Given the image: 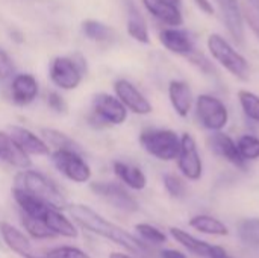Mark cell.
<instances>
[{
	"mask_svg": "<svg viewBox=\"0 0 259 258\" xmlns=\"http://www.w3.org/2000/svg\"><path fill=\"white\" fill-rule=\"evenodd\" d=\"M159 41L161 44L171 53L188 56L196 50L194 47V38L191 32L187 29L179 27H165L159 32Z\"/></svg>",
	"mask_w": 259,
	"mask_h": 258,
	"instance_id": "5bb4252c",
	"label": "cell"
},
{
	"mask_svg": "<svg viewBox=\"0 0 259 258\" xmlns=\"http://www.w3.org/2000/svg\"><path fill=\"white\" fill-rule=\"evenodd\" d=\"M161 258H188L184 252L176 251V249H162Z\"/></svg>",
	"mask_w": 259,
	"mask_h": 258,
	"instance_id": "60d3db41",
	"label": "cell"
},
{
	"mask_svg": "<svg viewBox=\"0 0 259 258\" xmlns=\"http://www.w3.org/2000/svg\"><path fill=\"white\" fill-rule=\"evenodd\" d=\"M12 73H14L12 59L9 58V55L3 49H0V81L8 79Z\"/></svg>",
	"mask_w": 259,
	"mask_h": 258,
	"instance_id": "74e56055",
	"label": "cell"
},
{
	"mask_svg": "<svg viewBox=\"0 0 259 258\" xmlns=\"http://www.w3.org/2000/svg\"><path fill=\"white\" fill-rule=\"evenodd\" d=\"M211 258H234V257H231L222 246H217L215 245V249L212 251V255H211Z\"/></svg>",
	"mask_w": 259,
	"mask_h": 258,
	"instance_id": "b9f144b4",
	"label": "cell"
},
{
	"mask_svg": "<svg viewBox=\"0 0 259 258\" xmlns=\"http://www.w3.org/2000/svg\"><path fill=\"white\" fill-rule=\"evenodd\" d=\"M178 167L190 181H199L203 175V163L194 137L188 132L181 137V149L178 154Z\"/></svg>",
	"mask_w": 259,
	"mask_h": 258,
	"instance_id": "9c48e42d",
	"label": "cell"
},
{
	"mask_svg": "<svg viewBox=\"0 0 259 258\" xmlns=\"http://www.w3.org/2000/svg\"><path fill=\"white\" fill-rule=\"evenodd\" d=\"M42 222L55 236H62V237H68V239H76L79 236L73 222H70V219L65 217L58 208L50 207L47 210V213L44 214Z\"/></svg>",
	"mask_w": 259,
	"mask_h": 258,
	"instance_id": "7402d4cb",
	"label": "cell"
},
{
	"mask_svg": "<svg viewBox=\"0 0 259 258\" xmlns=\"http://www.w3.org/2000/svg\"><path fill=\"white\" fill-rule=\"evenodd\" d=\"M0 160L18 169H29L32 164L29 155L24 154L12 137L3 131H0Z\"/></svg>",
	"mask_w": 259,
	"mask_h": 258,
	"instance_id": "ffe728a7",
	"label": "cell"
},
{
	"mask_svg": "<svg viewBox=\"0 0 259 258\" xmlns=\"http://www.w3.org/2000/svg\"><path fill=\"white\" fill-rule=\"evenodd\" d=\"M11 94H12V100L17 105L24 106V105L32 103L38 96V82H36V79L29 73L17 75L12 79V84H11Z\"/></svg>",
	"mask_w": 259,
	"mask_h": 258,
	"instance_id": "d6986e66",
	"label": "cell"
},
{
	"mask_svg": "<svg viewBox=\"0 0 259 258\" xmlns=\"http://www.w3.org/2000/svg\"><path fill=\"white\" fill-rule=\"evenodd\" d=\"M238 151L246 161L259 160V138L250 134H244L237 140Z\"/></svg>",
	"mask_w": 259,
	"mask_h": 258,
	"instance_id": "1f68e13d",
	"label": "cell"
},
{
	"mask_svg": "<svg viewBox=\"0 0 259 258\" xmlns=\"http://www.w3.org/2000/svg\"><path fill=\"white\" fill-rule=\"evenodd\" d=\"M41 132H42L44 138L47 140V144L55 146L56 149H73V151L79 152V146L67 134L56 131V129H52V128H44Z\"/></svg>",
	"mask_w": 259,
	"mask_h": 258,
	"instance_id": "f546056e",
	"label": "cell"
},
{
	"mask_svg": "<svg viewBox=\"0 0 259 258\" xmlns=\"http://www.w3.org/2000/svg\"><path fill=\"white\" fill-rule=\"evenodd\" d=\"M135 231L138 234L140 239H143L144 242L153 243V245H162L167 242V236L159 231L158 228L149 225V224H138L135 225Z\"/></svg>",
	"mask_w": 259,
	"mask_h": 258,
	"instance_id": "d6a6232c",
	"label": "cell"
},
{
	"mask_svg": "<svg viewBox=\"0 0 259 258\" xmlns=\"http://www.w3.org/2000/svg\"><path fill=\"white\" fill-rule=\"evenodd\" d=\"M0 234H2L5 245L21 258H44L35 255V251L30 245V240L15 227L3 222V224H0Z\"/></svg>",
	"mask_w": 259,
	"mask_h": 258,
	"instance_id": "ac0fdd59",
	"label": "cell"
},
{
	"mask_svg": "<svg viewBox=\"0 0 259 258\" xmlns=\"http://www.w3.org/2000/svg\"><path fill=\"white\" fill-rule=\"evenodd\" d=\"M225 26L229 35L237 44H244L246 30H244V17L238 0H215Z\"/></svg>",
	"mask_w": 259,
	"mask_h": 258,
	"instance_id": "7c38bea8",
	"label": "cell"
},
{
	"mask_svg": "<svg viewBox=\"0 0 259 258\" xmlns=\"http://www.w3.org/2000/svg\"><path fill=\"white\" fill-rule=\"evenodd\" d=\"M247 5H250L252 8H255V9H258L259 11V0H244Z\"/></svg>",
	"mask_w": 259,
	"mask_h": 258,
	"instance_id": "7bdbcfd3",
	"label": "cell"
},
{
	"mask_svg": "<svg viewBox=\"0 0 259 258\" xmlns=\"http://www.w3.org/2000/svg\"><path fill=\"white\" fill-rule=\"evenodd\" d=\"M199 11H202L205 15H214V5L211 0H193Z\"/></svg>",
	"mask_w": 259,
	"mask_h": 258,
	"instance_id": "ab89813d",
	"label": "cell"
},
{
	"mask_svg": "<svg viewBox=\"0 0 259 258\" xmlns=\"http://www.w3.org/2000/svg\"><path fill=\"white\" fill-rule=\"evenodd\" d=\"M21 222L24 225V230L29 233L30 237L36 239V240H44V239H52L55 237V234L46 227V224L39 219H35V217H30V216H26L23 214L21 217Z\"/></svg>",
	"mask_w": 259,
	"mask_h": 258,
	"instance_id": "4dcf8cb0",
	"label": "cell"
},
{
	"mask_svg": "<svg viewBox=\"0 0 259 258\" xmlns=\"http://www.w3.org/2000/svg\"><path fill=\"white\" fill-rule=\"evenodd\" d=\"M140 143L149 155L161 161L176 160L181 149V137L171 129H146L140 135Z\"/></svg>",
	"mask_w": 259,
	"mask_h": 258,
	"instance_id": "277c9868",
	"label": "cell"
},
{
	"mask_svg": "<svg viewBox=\"0 0 259 258\" xmlns=\"http://www.w3.org/2000/svg\"><path fill=\"white\" fill-rule=\"evenodd\" d=\"M187 58L191 61V64H194V65H196L199 70H202L203 73H211V71H214L212 64L205 58V55H203V53H199L197 50H194V52H193V53H190Z\"/></svg>",
	"mask_w": 259,
	"mask_h": 258,
	"instance_id": "8d00e7d4",
	"label": "cell"
},
{
	"mask_svg": "<svg viewBox=\"0 0 259 258\" xmlns=\"http://www.w3.org/2000/svg\"><path fill=\"white\" fill-rule=\"evenodd\" d=\"M82 32L85 33V36H88L93 41H108L114 35V30L109 26H106L97 20L83 21L82 23Z\"/></svg>",
	"mask_w": 259,
	"mask_h": 258,
	"instance_id": "83f0119b",
	"label": "cell"
},
{
	"mask_svg": "<svg viewBox=\"0 0 259 258\" xmlns=\"http://www.w3.org/2000/svg\"><path fill=\"white\" fill-rule=\"evenodd\" d=\"M67 208H68L71 217L80 227H83L87 231H90L96 236L105 237L106 240H109L127 251H132L137 255H147L149 248L146 246V243L143 240L137 239L135 236H132L126 230L117 227L115 224L106 220L99 213H96L93 208H90L83 204H73V205H68Z\"/></svg>",
	"mask_w": 259,
	"mask_h": 258,
	"instance_id": "6da1fadb",
	"label": "cell"
},
{
	"mask_svg": "<svg viewBox=\"0 0 259 258\" xmlns=\"http://www.w3.org/2000/svg\"><path fill=\"white\" fill-rule=\"evenodd\" d=\"M170 236H171L178 243H181L185 249H188L190 252H193V254H196V255H200V257L211 258L212 251L215 249V245L202 242V240L196 239L194 236L188 234L187 231H184V230H181V228H176V227H171V228H170Z\"/></svg>",
	"mask_w": 259,
	"mask_h": 258,
	"instance_id": "603a6c76",
	"label": "cell"
},
{
	"mask_svg": "<svg viewBox=\"0 0 259 258\" xmlns=\"http://www.w3.org/2000/svg\"><path fill=\"white\" fill-rule=\"evenodd\" d=\"M12 196H14L15 202L18 204V207L21 208L23 214L39 219V220H42L44 214L50 208V205L46 204L44 201H41L36 196H33L21 189H17V187L12 189Z\"/></svg>",
	"mask_w": 259,
	"mask_h": 258,
	"instance_id": "44dd1931",
	"label": "cell"
},
{
	"mask_svg": "<svg viewBox=\"0 0 259 258\" xmlns=\"http://www.w3.org/2000/svg\"><path fill=\"white\" fill-rule=\"evenodd\" d=\"M164 187L167 190V193L171 196V198H176V199H181L187 195V186H185V181L178 176V175H173V173H167L164 175Z\"/></svg>",
	"mask_w": 259,
	"mask_h": 258,
	"instance_id": "836d02e7",
	"label": "cell"
},
{
	"mask_svg": "<svg viewBox=\"0 0 259 258\" xmlns=\"http://www.w3.org/2000/svg\"><path fill=\"white\" fill-rule=\"evenodd\" d=\"M109 258H132L129 257V255H126V254H121V252H112Z\"/></svg>",
	"mask_w": 259,
	"mask_h": 258,
	"instance_id": "ee69618b",
	"label": "cell"
},
{
	"mask_svg": "<svg viewBox=\"0 0 259 258\" xmlns=\"http://www.w3.org/2000/svg\"><path fill=\"white\" fill-rule=\"evenodd\" d=\"M9 135L18 144V148L24 154H27V155L42 157V155H49L50 154L49 144L42 138H39L38 135H35L32 131H29L26 128H21V126H9Z\"/></svg>",
	"mask_w": 259,
	"mask_h": 258,
	"instance_id": "9a60e30c",
	"label": "cell"
},
{
	"mask_svg": "<svg viewBox=\"0 0 259 258\" xmlns=\"http://www.w3.org/2000/svg\"><path fill=\"white\" fill-rule=\"evenodd\" d=\"M143 5L155 18L170 27H179L184 24V15L179 5L170 0H143Z\"/></svg>",
	"mask_w": 259,
	"mask_h": 258,
	"instance_id": "2e32d148",
	"label": "cell"
},
{
	"mask_svg": "<svg viewBox=\"0 0 259 258\" xmlns=\"http://www.w3.org/2000/svg\"><path fill=\"white\" fill-rule=\"evenodd\" d=\"M190 227L194 228L196 231H199L202 234H208V236H220V237H223V236L229 234L228 227L222 220H219V219H215L212 216H208V214L193 216L190 219Z\"/></svg>",
	"mask_w": 259,
	"mask_h": 258,
	"instance_id": "d4e9b609",
	"label": "cell"
},
{
	"mask_svg": "<svg viewBox=\"0 0 259 258\" xmlns=\"http://www.w3.org/2000/svg\"><path fill=\"white\" fill-rule=\"evenodd\" d=\"M17 189H21L38 199L44 201L53 208L62 210L67 208V201L62 192L58 189V186L50 181L46 175L36 172V170H29V169H21L20 173L15 176V186Z\"/></svg>",
	"mask_w": 259,
	"mask_h": 258,
	"instance_id": "7a4b0ae2",
	"label": "cell"
},
{
	"mask_svg": "<svg viewBox=\"0 0 259 258\" xmlns=\"http://www.w3.org/2000/svg\"><path fill=\"white\" fill-rule=\"evenodd\" d=\"M47 103H49V106L55 111V113H67V103H65V100L58 94V93H55V91H52V93H49V96H47Z\"/></svg>",
	"mask_w": 259,
	"mask_h": 258,
	"instance_id": "f35d334b",
	"label": "cell"
},
{
	"mask_svg": "<svg viewBox=\"0 0 259 258\" xmlns=\"http://www.w3.org/2000/svg\"><path fill=\"white\" fill-rule=\"evenodd\" d=\"M42 257L44 258H91L88 254H87V252H85V251H82L80 248L68 246V245L52 248V249H49Z\"/></svg>",
	"mask_w": 259,
	"mask_h": 258,
	"instance_id": "e575fe53",
	"label": "cell"
},
{
	"mask_svg": "<svg viewBox=\"0 0 259 258\" xmlns=\"http://www.w3.org/2000/svg\"><path fill=\"white\" fill-rule=\"evenodd\" d=\"M53 166L70 181L83 184L91 178V169L87 161L73 149H56L52 154Z\"/></svg>",
	"mask_w": 259,
	"mask_h": 258,
	"instance_id": "ba28073f",
	"label": "cell"
},
{
	"mask_svg": "<svg viewBox=\"0 0 259 258\" xmlns=\"http://www.w3.org/2000/svg\"><path fill=\"white\" fill-rule=\"evenodd\" d=\"M208 146L217 157L226 160L228 163H231L238 169H246L247 161L241 157L237 141L231 135L225 134L223 131L212 132L208 138Z\"/></svg>",
	"mask_w": 259,
	"mask_h": 258,
	"instance_id": "4fadbf2b",
	"label": "cell"
},
{
	"mask_svg": "<svg viewBox=\"0 0 259 258\" xmlns=\"http://www.w3.org/2000/svg\"><path fill=\"white\" fill-rule=\"evenodd\" d=\"M238 100L247 119L259 123V96L249 90L238 91Z\"/></svg>",
	"mask_w": 259,
	"mask_h": 258,
	"instance_id": "f1b7e54d",
	"label": "cell"
},
{
	"mask_svg": "<svg viewBox=\"0 0 259 258\" xmlns=\"http://www.w3.org/2000/svg\"><path fill=\"white\" fill-rule=\"evenodd\" d=\"M114 173L131 189L134 190H143L147 186V178L144 172L132 164L123 163V161H115L114 163Z\"/></svg>",
	"mask_w": 259,
	"mask_h": 258,
	"instance_id": "cb8c5ba5",
	"label": "cell"
},
{
	"mask_svg": "<svg viewBox=\"0 0 259 258\" xmlns=\"http://www.w3.org/2000/svg\"><path fill=\"white\" fill-rule=\"evenodd\" d=\"M170 2H173V3H176V5H179V6H181V3H182V0H170Z\"/></svg>",
	"mask_w": 259,
	"mask_h": 258,
	"instance_id": "f6af8a7d",
	"label": "cell"
},
{
	"mask_svg": "<svg viewBox=\"0 0 259 258\" xmlns=\"http://www.w3.org/2000/svg\"><path fill=\"white\" fill-rule=\"evenodd\" d=\"M115 96L121 100V103L132 113L138 116H147L153 111L149 99L127 79H118L114 84Z\"/></svg>",
	"mask_w": 259,
	"mask_h": 258,
	"instance_id": "8fae6325",
	"label": "cell"
},
{
	"mask_svg": "<svg viewBox=\"0 0 259 258\" xmlns=\"http://www.w3.org/2000/svg\"><path fill=\"white\" fill-rule=\"evenodd\" d=\"M238 237L249 248H259V219H244L238 225Z\"/></svg>",
	"mask_w": 259,
	"mask_h": 258,
	"instance_id": "4316f807",
	"label": "cell"
},
{
	"mask_svg": "<svg viewBox=\"0 0 259 258\" xmlns=\"http://www.w3.org/2000/svg\"><path fill=\"white\" fill-rule=\"evenodd\" d=\"M127 33L138 43L141 44H149L150 43V35L147 29V23L141 12L135 8H129V18H127Z\"/></svg>",
	"mask_w": 259,
	"mask_h": 258,
	"instance_id": "484cf974",
	"label": "cell"
},
{
	"mask_svg": "<svg viewBox=\"0 0 259 258\" xmlns=\"http://www.w3.org/2000/svg\"><path fill=\"white\" fill-rule=\"evenodd\" d=\"M91 190L106 201L109 205L115 207L124 213H135L138 210L137 199L120 184L115 182H94L91 184Z\"/></svg>",
	"mask_w": 259,
	"mask_h": 258,
	"instance_id": "30bf717a",
	"label": "cell"
},
{
	"mask_svg": "<svg viewBox=\"0 0 259 258\" xmlns=\"http://www.w3.org/2000/svg\"><path fill=\"white\" fill-rule=\"evenodd\" d=\"M127 119V108L117 96L100 93L93 99L91 122L100 125H121Z\"/></svg>",
	"mask_w": 259,
	"mask_h": 258,
	"instance_id": "52a82bcc",
	"label": "cell"
},
{
	"mask_svg": "<svg viewBox=\"0 0 259 258\" xmlns=\"http://www.w3.org/2000/svg\"><path fill=\"white\" fill-rule=\"evenodd\" d=\"M208 50L214 61H217L225 70L240 81H247L250 67L247 59L220 33H211L206 40Z\"/></svg>",
	"mask_w": 259,
	"mask_h": 258,
	"instance_id": "3957f363",
	"label": "cell"
},
{
	"mask_svg": "<svg viewBox=\"0 0 259 258\" xmlns=\"http://www.w3.org/2000/svg\"><path fill=\"white\" fill-rule=\"evenodd\" d=\"M196 116L200 125L211 131H223L229 122V111L223 100L212 94H200L194 99Z\"/></svg>",
	"mask_w": 259,
	"mask_h": 258,
	"instance_id": "8992f818",
	"label": "cell"
},
{
	"mask_svg": "<svg viewBox=\"0 0 259 258\" xmlns=\"http://www.w3.org/2000/svg\"><path fill=\"white\" fill-rule=\"evenodd\" d=\"M241 11H243L244 23L249 24V27L252 29V32L256 35V38L259 40V11L255 9V8H252L247 3L241 8Z\"/></svg>",
	"mask_w": 259,
	"mask_h": 258,
	"instance_id": "d590c367",
	"label": "cell"
},
{
	"mask_svg": "<svg viewBox=\"0 0 259 258\" xmlns=\"http://www.w3.org/2000/svg\"><path fill=\"white\" fill-rule=\"evenodd\" d=\"M168 99L179 117H188L191 113V108L194 105V96L193 90L188 82L173 79L168 84Z\"/></svg>",
	"mask_w": 259,
	"mask_h": 258,
	"instance_id": "e0dca14e",
	"label": "cell"
},
{
	"mask_svg": "<svg viewBox=\"0 0 259 258\" xmlns=\"http://www.w3.org/2000/svg\"><path fill=\"white\" fill-rule=\"evenodd\" d=\"M85 70V59L80 55L58 56L50 64V79L62 90H74L80 85Z\"/></svg>",
	"mask_w": 259,
	"mask_h": 258,
	"instance_id": "5b68a950",
	"label": "cell"
}]
</instances>
